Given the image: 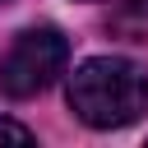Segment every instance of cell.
<instances>
[{
  "instance_id": "3",
  "label": "cell",
  "mask_w": 148,
  "mask_h": 148,
  "mask_svg": "<svg viewBox=\"0 0 148 148\" xmlns=\"http://www.w3.org/2000/svg\"><path fill=\"white\" fill-rule=\"evenodd\" d=\"M116 32H125L130 42H143L148 37V0H120V9L111 14Z\"/></svg>"
},
{
  "instance_id": "1",
  "label": "cell",
  "mask_w": 148,
  "mask_h": 148,
  "mask_svg": "<svg viewBox=\"0 0 148 148\" xmlns=\"http://www.w3.org/2000/svg\"><path fill=\"white\" fill-rule=\"evenodd\" d=\"M69 106L92 130L134 125L148 111V74L120 56H92L69 79Z\"/></svg>"
},
{
  "instance_id": "4",
  "label": "cell",
  "mask_w": 148,
  "mask_h": 148,
  "mask_svg": "<svg viewBox=\"0 0 148 148\" xmlns=\"http://www.w3.org/2000/svg\"><path fill=\"white\" fill-rule=\"evenodd\" d=\"M0 139H9V143H32V130H28V125H14V120H0Z\"/></svg>"
},
{
  "instance_id": "2",
  "label": "cell",
  "mask_w": 148,
  "mask_h": 148,
  "mask_svg": "<svg viewBox=\"0 0 148 148\" xmlns=\"http://www.w3.org/2000/svg\"><path fill=\"white\" fill-rule=\"evenodd\" d=\"M69 60V42L60 28H28L14 37V46L0 60V88L9 97H37L56 83V74Z\"/></svg>"
}]
</instances>
